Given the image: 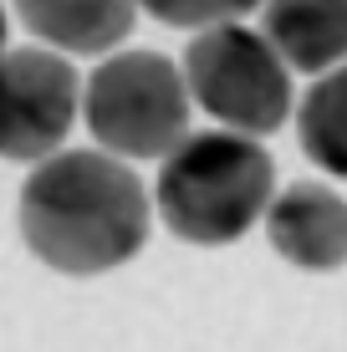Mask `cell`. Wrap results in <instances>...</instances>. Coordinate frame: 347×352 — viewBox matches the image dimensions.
I'll list each match as a JSON object with an SVG mask.
<instances>
[{
    "label": "cell",
    "mask_w": 347,
    "mask_h": 352,
    "mask_svg": "<svg viewBox=\"0 0 347 352\" xmlns=\"http://www.w3.org/2000/svg\"><path fill=\"white\" fill-rule=\"evenodd\" d=\"M16 220L41 265L62 276H102L148 245L153 210L128 159L102 148H56L26 174Z\"/></svg>",
    "instance_id": "cell-1"
},
{
    "label": "cell",
    "mask_w": 347,
    "mask_h": 352,
    "mask_svg": "<svg viewBox=\"0 0 347 352\" xmlns=\"http://www.w3.org/2000/svg\"><path fill=\"white\" fill-rule=\"evenodd\" d=\"M276 194V164L260 148V138L230 128L184 133L164 153L159 199L164 225L189 245H230L266 214Z\"/></svg>",
    "instance_id": "cell-2"
},
{
    "label": "cell",
    "mask_w": 347,
    "mask_h": 352,
    "mask_svg": "<svg viewBox=\"0 0 347 352\" xmlns=\"http://www.w3.org/2000/svg\"><path fill=\"white\" fill-rule=\"evenodd\" d=\"M82 118L113 159H164L189 133V87L164 52H107L82 87Z\"/></svg>",
    "instance_id": "cell-3"
},
{
    "label": "cell",
    "mask_w": 347,
    "mask_h": 352,
    "mask_svg": "<svg viewBox=\"0 0 347 352\" xmlns=\"http://www.w3.org/2000/svg\"><path fill=\"white\" fill-rule=\"evenodd\" d=\"M184 87L189 102H199L220 128L266 138L291 113V67L276 56V46L240 21L194 31L184 46Z\"/></svg>",
    "instance_id": "cell-4"
},
{
    "label": "cell",
    "mask_w": 347,
    "mask_h": 352,
    "mask_svg": "<svg viewBox=\"0 0 347 352\" xmlns=\"http://www.w3.org/2000/svg\"><path fill=\"white\" fill-rule=\"evenodd\" d=\"M82 113V77L52 46L0 52V159L36 164L67 143Z\"/></svg>",
    "instance_id": "cell-5"
},
{
    "label": "cell",
    "mask_w": 347,
    "mask_h": 352,
    "mask_svg": "<svg viewBox=\"0 0 347 352\" xmlns=\"http://www.w3.org/2000/svg\"><path fill=\"white\" fill-rule=\"evenodd\" d=\"M266 235L281 261L302 271H337L347 265V204L327 184H291L271 194L266 204Z\"/></svg>",
    "instance_id": "cell-6"
},
{
    "label": "cell",
    "mask_w": 347,
    "mask_h": 352,
    "mask_svg": "<svg viewBox=\"0 0 347 352\" xmlns=\"http://www.w3.org/2000/svg\"><path fill=\"white\" fill-rule=\"evenodd\" d=\"M16 16L36 41L71 56H107L128 41L138 0H16Z\"/></svg>",
    "instance_id": "cell-7"
},
{
    "label": "cell",
    "mask_w": 347,
    "mask_h": 352,
    "mask_svg": "<svg viewBox=\"0 0 347 352\" xmlns=\"http://www.w3.org/2000/svg\"><path fill=\"white\" fill-rule=\"evenodd\" d=\"M260 36L291 72L347 62V0H260Z\"/></svg>",
    "instance_id": "cell-8"
},
{
    "label": "cell",
    "mask_w": 347,
    "mask_h": 352,
    "mask_svg": "<svg viewBox=\"0 0 347 352\" xmlns=\"http://www.w3.org/2000/svg\"><path fill=\"white\" fill-rule=\"evenodd\" d=\"M296 138L317 168L347 179V62L327 67L296 107Z\"/></svg>",
    "instance_id": "cell-9"
},
{
    "label": "cell",
    "mask_w": 347,
    "mask_h": 352,
    "mask_svg": "<svg viewBox=\"0 0 347 352\" xmlns=\"http://www.w3.org/2000/svg\"><path fill=\"white\" fill-rule=\"evenodd\" d=\"M153 21L164 26H184V31H205L220 21H240L245 10H256L260 0H138Z\"/></svg>",
    "instance_id": "cell-10"
},
{
    "label": "cell",
    "mask_w": 347,
    "mask_h": 352,
    "mask_svg": "<svg viewBox=\"0 0 347 352\" xmlns=\"http://www.w3.org/2000/svg\"><path fill=\"white\" fill-rule=\"evenodd\" d=\"M10 46V16H5V6H0V52Z\"/></svg>",
    "instance_id": "cell-11"
}]
</instances>
